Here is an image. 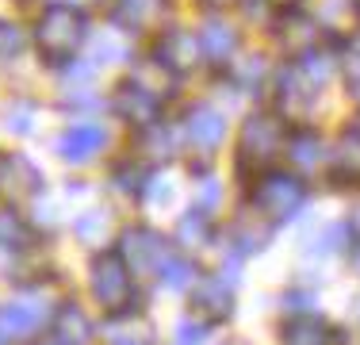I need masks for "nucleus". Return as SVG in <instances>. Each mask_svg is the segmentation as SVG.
<instances>
[{
  "label": "nucleus",
  "instance_id": "1",
  "mask_svg": "<svg viewBox=\"0 0 360 345\" xmlns=\"http://www.w3.org/2000/svg\"><path fill=\"white\" fill-rule=\"evenodd\" d=\"M84 39H89V20L73 4H50L35 23V46L50 65L73 62Z\"/></svg>",
  "mask_w": 360,
  "mask_h": 345
},
{
  "label": "nucleus",
  "instance_id": "2",
  "mask_svg": "<svg viewBox=\"0 0 360 345\" xmlns=\"http://www.w3.org/2000/svg\"><path fill=\"white\" fill-rule=\"evenodd\" d=\"M288 153V131L276 115H250L238 138V165L242 172L250 169H269L272 161Z\"/></svg>",
  "mask_w": 360,
  "mask_h": 345
},
{
  "label": "nucleus",
  "instance_id": "3",
  "mask_svg": "<svg viewBox=\"0 0 360 345\" xmlns=\"http://www.w3.org/2000/svg\"><path fill=\"white\" fill-rule=\"evenodd\" d=\"M307 203V184L295 172H261L253 188V207L272 222H288L291 215H299V207Z\"/></svg>",
  "mask_w": 360,
  "mask_h": 345
},
{
  "label": "nucleus",
  "instance_id": "4",
  "mask_svg": "<svg viewBox=\"0 0 360 345\" xmlns=\"http://www.w3.org/2000/svg\"><path fill=\"white\" fill-rule=\"evenodd\" d=\"M89 288L96 296V303L104 310H127L131 307V296H134V280H131V265L127 257L119 253H100L92 261V272H89Z\"/></svg>",
  "mask_w": 360,
  "mask_h": 345
},
{
  "label": "nucleus",
  "instance_id": "5",
  "mask_svg": "<svg viewBox=\"0 0 360 345\" xmlns=\"http://www.w3.org/2000/svg\"><path fill=\"white\" fill-rule=\"evenodd\" d=\"M119 253L127 257L131 272L153 276V272H161V261L169 257V246H165V238H161L158 230H150V227H131V230H123Z\"/></svg>",
  "mask_w": 360,
  "mask_h": 345
},
{
  "label": "nucleus",
  "instance_id": "6",
  "mask_svg": "<svg viewBox=\"0 0 360 345\" xmlns=\"http://www.w3.org/2000/svg\"><path fill=\"white\" fill-rule=\"evenodd\" d=\"M192 315L207 326H219L234 315V288L222 276H203L192 288Z\"/></svg>",
  "mask_w": 360,
  "mask_h": 345
},
{
  "label": "nucleus",
  "instance_id": "7",
  "mask_svg": "<svg viewBox=\"0 0 360 345\" xmlns=\"http://www.w3.org/2000/svg\"><path fill=\"white\" fill-rule=\"evenodd\" d=\"M39 192H42V172L23 153H4L0 158V196L12 203H23L35 200Z\"/></svg>",
  "mask_w": 360,
  "mask_h": 345
},
{
  "label": "nucleus",
  "instance_id": "8",
  "mask_svg": "<svg viewBox=\"0 0 360 345\" xmlns=\"http://www.w3.org/2000/svg\"><path fill=\"white\" fill-rule=\"evenodd\" d=\"M158 58L165 62L173 73H192L195 65L203 62V39L195 31H184V27H173V31H165L161 34V42H158Z\"/></svg>",
  "mask_w": 360,
  "mask_h": 345
},
{
  "label": "nucleus",
  "instance_id": "9",
  "mask_svg": "<svg viewBox=\"0 0 360 345\" xmlns=\"http://www.w3.org/2000/svg\"><path fill=\"white\" fill-rule=\"evenodd\" d=\"M184 134H188V142H192L195 150L211 158V153L222 146L226 119H222V111H215L211 104H195V108H188V115H184Z\"/></svg>",
  "mask_w": 360,
  "mask_h": 345
},
{
  "label": "nucleus",
  "instance_id": "10",
  "mask_svg": "<svg viewBox=\"0 0 360 345\" xmlns=\"http://www.w3.org/2000/svg\"><path fill=\"white\" fill-rule=\"evenodd\" d=\"M104 142H108L104 127H96V123H77V127H70V131L58 138V158L70 161V165H89V161L96 158L100 150H104Z\"/></svg>",
  "mask_w": 360,
  "mask_h": 345
},
{
  "label": "nucleus",
  "instance_id": "11",
  "mask_svg": "<svg viewBox=\"0 0 360 345\" xmlns=\"http://www.w3.org/2000/svg\"><path fill=\"white\" fill-rule=\"evenodd\" d=\"M314 92H319V84L311 81V77L303 73V65H288L284 73H280V92H276V100H280V111L284 115H303L307 108H311V100H314Z\"/></svg>",
  "mask_w": 360,
  "mask_h": 345
},
{
  "label": "nucleus",
  "instance_id": "12",
  "mask_svg": "<svg viewBox=\"0 0 360 345\" xmlns=\"http://www.w3.org/2000/svg\"><path fill=\"white\" fill-rule=\"evenodd\" d=\"M115 111H119V119H127V123H134L139 131H146V127L158 123V96H150L139 84L127 81L123 89L115 92Z\"/></svg>",
  "mask_w": 360,
  "mask_h": 345
},
{
  "label": "nucleus",
  "instance_id": "13",
  "mask_svg": "<svg viewBox=\"0 0 360 345\" xmlns=\"http://www.w3.org/2000/svg\"><path fill=\"white\" fill-rule=\"evenodd\" d=\"M169 12V0H115V23L123 31H153Z\"/></svg>",
  "mask_w": 360,
  "mask_h": 345
},
{
  "label": "nucleus",
  "instance_id": "14",
  "mask_svg": "<svg viewBox=\"0 0 360 345\" xmlns=\"http://www.w3.org/2000/svg\"><path fill=\"white\" fill-rule=\"evenodd\" d=\"M257 215H261V211H245V215H238V219H234V227H230V246H234V253H257V249L269 242L272 219L257 222Z\"/></svg>",
  "mask_w": 360,
  "mask_h": 345
},
{
  "label": "nucleus",
  "instance_id": "15",
  "mask_svg": "<svg viewBox=\"0 0 360 345\" xmlns=\"http://www.w3.org/2000/svg\"><path fill=\"white\" fill-rule=\"evenodd\" d=\"M200 39H203V54H207V62H215V65L234 62V54H238V31L230 27V23L207 20V27L200 31Z\"/></svg>",
  "mask_w": 360,
  "mask_h": 345
},
{
  "label": "nucleus",
  "instance_id": "16",
  "mask_svg": "<svg viewBox=\"0 0 360 345\" xmlns=\"http://www.w3.org/2000/svg\"><path fill=\"white\" fill-rule=\"evenodd\" d=\"M42 322L39 307L31 303H4L0 307V341H20L27 334H35Z\"/></svg>",
  "mask_w": 360,
  "mask_h": 345
},
{
  "label": "nucleus",
  "instance_id": "17",
  "mask_svg": "<svg viewBox=\"0 0 360 345\" xmlns=\"http://www.w3.org/2000/svg\"><path fill=\"white\" fill-rule=\"evenodd\" d=\"M280 46H284L291 58L311 54V50L319 46V27H314V20H307V15H288V20L280 23Z\"/></svg>",
  "mask_w": 360,
  "mask_h": 345
},
{
  "label": "nucleus",
  "instance_id": "18",
  "mask_svg": "<svg viewBox=\"0 0 360 345\" xmlns=\"http://www.w3.org/2000/svg\"><path fill=\"white\" fill-rule=\"evenodd\" d=\"M173 69H169L165 62H161L158 54L153 58H142L139 65H134V73H131V84H139L142 92H150V96H169V92H173Z\"/></svg>",
  "mask_w": 360,
  "mask_h": 345
},
{
  "label": "nucleus",
  "instance_id": "19",
  "mask_svg": "<svg viewBox=\"0 0 360 345\" xmlns=\"http://www.w3.org/2000/svg\"><path fill=\"white\" fill-rule=\"evenodd\" d=\"M50 334H54V338H62L65 345H89L92 341V322H89V315H84L81 307L65 303V307H58Z\"/></svg>",
  "mask_w": 360,
  "mask_h": 345
},
{
  "label": "nucleus",
  "instance_id": "20",
  "mask_svg": "<svg viewBox=\"0 0 360 345\" xmlns=\"http://www.w3.org/2000/svg\"><path fill=\"white\" fill-rule=\"evenodd\" d=\"M330 341H333L330 326H326L319 315H311V310L295 315L284 326V345H330Z\"/></svg>",
  "mask_w": 360,
  "mask_h": 345
},
{
  "label": "nucleus",
  "instance_id": "21",
  "mask_svg": "<svg viewBox=\"0 0 360 345\" xmlns=\"http://www.w3.org/2000/svg\"><path fill=\"white\" fill-rule=\"evenodd\" d=\"M333 169H338L341 180H349V184H356L360 180V131H345L338 142V150H333Z\"/></svg>",
  "mask_w": 360,
  "mask_h": 345
},
{
  "label": "nucleus",
  "instance_id": "22",
  "mask_svg": "<svg viewBox=\"0 0 360 345\" xmlns=\"http://www.w3.org/2000/svg\"><path fill=\"white\" fill-rule=\"evenodd\" d=\"M73 230H77V238H81L84 246H104V242L111 238V215L104 211V207H89V211L73 222Z\"/></svg>",
  "mask_w": 360,
  "mask_h": 345
},
{
  "label": "nucleus",
  "instance_id": "23",
  "mask_svg": "<svg viewBox=\"0 0 360 345\" xmlns=\"http://www.w3.org/2000/svg\"><path fill=\"white\" fill-rule=\"evenodd\" d=\"M288 158L295 161L299 169H314L322 161V138L314 131H295L288 134Z\"/></svg>",
  "mask_w": 360,
  "mask_h": 345
},
{
  "label": "nucleus",
  "instance_id": "24",
  "mask_svg": "<svg viewBox=\"0 0 360 345\" xmlns=\"http://www.w3.org/2000/svg\"><path fill=\"white\" fill-rule=\"evenodd\" d=\"M176 238H180V246H203V242L211 238V222H207V211L203 207H192V211L180 219V227H176Z\"/></svg>",
  "mask_w": 360,
  "mask_h": 345
},
{
  "label": "nucleus",
  "instance_id": "25",
  "mask_svg": "<svg viewBox=\"0 0 360 345\" xmlns=\"http://www.w3.org/2000/svg\"><path fill=\"white\" fill-rule=\"evenodd\" d=\"M161 280H165V288H188V284H195V265L192 261H184V257H173L169 253L165 261H161Z\"/></svg>",
  "mask_w": 360,
  "mask_h": 345
},
{
  "label": "nucleus",
  "instance_id": "26",
  "mask_svg": "<svg viewBox=\"0 0 360 345\" xmlns=\"http://www.w3.org/2000/svg\"><path fill=\"white\" fill-rule=\"evenodd\" d=\"M27 50V31L15 20H0V62H12Z\"/></svg>",
  "mask_w": 360,
  "mask_h": 345
},
{
  "label": "nucleus",
  "instance_id": "27",
  "mask_svg": "<svg viewBox=\"0 0 360 345\" xmlns=\"http://www.w3.org/2000/svg\"><path fill=\"white\" fill-rule=\"evenodd\" d=\"M35 127V104L31 100H12L4 108V131L12 134H27Z\"/></svg>",
  "mask_w": 360,
  "mask_h": 345
},
{
  "label": "nucleus",
  "instance_id": "28",
  "mask_svg": "<svg viewBox=\"0 0 360 345\" xmlns=\"http://www.w3.org/2000/svg\"><path fill=\"white\" fill-rule=\"evenodd\" d=\"M150 169H142V165H119L115 169V188L119 192H127V196H146V188H150Z\"/></svg>",
  "mask_w": 360,
  "mask_h": 345
},
{
  "label": "nucleus",
  "instance_id": "29",
  "mask_svg": "<svg viewBox=\"0 0 360 345\" xmlns=\"http://www.w3.org/2000/svg\"><path fill=\"white\" fill-rule=\"evenodd\" d=\"M349 234H353V227L349 222H333V227H326L319 238H314L311 253H338V249H345Z\"/></svg>",
  "mask_w": 360,
  "mask_h": 345
},
{
  "label": "nucleus",
  "instance_id": "30",
  "mask_svg": "<svg viewBox=\"0 0 360 345\" xmlns=\"http://www.w3.org/2000/svg\"><path fill=\"white\" fill-rule=\"evenodd\" d=\"M27 227L20 222V215L15 211H0V246H27Z\"/></svg>",
  "mask_w": 360,
  "mask_h": 345
},
{
  "label": "nucleus",
  "instance_id": "31",
  "mask_svg": "<svg viewBox=\"0 0 360 345\" xmlns=\"http://www.w3.org/2000/svg\"><path fill=\"white\" fill-rule=\"evenodd\" d=\"M142 142L150 146L153 158H169V153H173V131H169V127H161V123L146 127V131H142Z\"/></svg>",
  "mask_w": 360,
  "mask_h": 345
},
{
  "label": "nucleus",
  "instance_id": "32",
  "mask_svg": "<svg viewBox=\"0 0 360 345\" xmlns=\"http://www.w3.org/2000/svg\"><path fill=\"white\" fill-rule=\"evenodd\" d=\"M230 65H234L238 89H257V81L264 77V62H261V58H245V62H230Z\"/></svg>",
  "mask_w": 360,
  "mask_h": 345
},
{
  "label": "nucleus",
  "instance_id": "33",
  "mask_svg": "<svg viewBox=\"0 0 360 345\" xmlns=\"http://www.w3.org/2000/svg\"><path fill=\"white\" fill-rule=\"evenodd\" d=\"M207 330H211L207 322H192L188 318V322L176 326V345H203L207 341Z\"/></svg>",
  "mask_w": 360,
  "mask_h": 345
},
{
  "label": "nucleus",
  "instance_id": "34",
  "mask_svg": "<svg viewBox=\"0 0 360 345\" xmlns=\"http://www.w3.org/2000/svg\"><path fill=\"white\" fill-rule=\"evenodd\" d=\"M92 58H96V62H119V58H127V46L115 39V34H108V39H100V42H96Z\"/></svg>",
  "mask_w": 360,
  "mask_h": 345
},
{
  "label": "nucleus",
  "instance_id": "35",
  "mask_svg": "<svg viewBox=\"0 0 360 345\" xmlns=\"http://www.w3.org/2000/svg\"><path fill=\"white\" fill-rule=\"evenodd\" d=\"M307 299H311V296H303V291H295V296H284V307L291 303L295 310H303V307H307Z\"/></svg>",
  "mask_w": 360,
  "mask_h": 345
},
{
  "label": "nucleus",
  "instance_id": "36",
  "mask_svg": "<svg viewBox=\"0 0 360 345\" xmlns=\"http://www.w3.org/2000/svg\"><path fill=\"white\" fill-rule=\"evenodd\" d=\"M264 4H272V8H295L299 0H264Z\"/></svg>",
  "mask_w": 360,
  "mask_h": 345
},
{
  "label": "nucleus",
  "instance_id": "37",
  "mask_svg": "<svg viewBox=\"0 0 360 345\" xmlns=\"http://www.w3.org/2000/svg\"><path fill=\"white\" fill-rule=\"evenodd\" d=\"M39 345H65V341H62V338H54V334H50V338H42Z\"/></svg>",
  "mask_w": 360,
  "mask_h": 345
},
{
  "label": "nucleus",
  "instance_id": "38",
  "mask_svg": "<svg viewBox=\"0 0 360 345\" xmlns=\"http://www.w3.org/2000/svg\"><path fill=\"white\" fill-rule=\"evenodd\" d=\"M349 227H353V234H360V211L353 215V222H349Z\"/></svg>",
  "mask_w": 360,
  "mask_h": 345
},
{
  "label": "nucleus",
  "instance_id": "39",
  "mask_svg": "<svg viewBox=\"0 0 360 345\" xmlns=\"http://www.w3.org/2000/svg\"><path fill=\"white\" fill-rule=\"evenodd\" d=\"M203 4H211V8H222V4H230V0H203Z\"/></svg>",
  "mask_w": 360,
  "mask_h": 345
},
{
  "label": "nucleus",
  "instance_id": "40",
  "mask_svg": "<svg viewBox=\"0 0 360 345\" xmlns=\"http://www.w3.org/2000/svg\"><path fill=\"white\" fill-rule=\"evenodd\" d=\"M349 4H353V12H356V15H360V0H349Z\"/></svg>",
  "mask_w": 360,
  "mask_h": 345
},
{
  "label": "nucleus",
  "instance_id": "41",
  "mask_svg": "<svg viewBox=\"0 0 360 345\" xmlns=\"http://www.w3.org/2000/svg\"><path fill=\"white\" fill-rule=\"evenodd\" d=\"M353 261H356V272H360V246H356V257H353Z\"/></svg>",
  "mask_w": 360,
  "mask_h": 345
},
{
  "label": "nucleus",
  "instance_id": "42",
  "mask_svg": "<svg viewBox=\"0 0 360 345\" xmlns=\"http://www.w3.org/2000/svg\"><path fill=\"white\" fill-rule=\"evenodd\" d=\"M54 4H73V0H54Z\"/></svg>",
  "mask_w": 360,
  "mask_h": 345
}]
</instances>
